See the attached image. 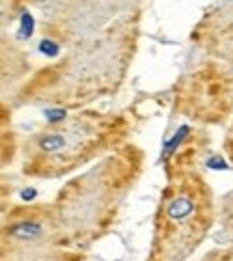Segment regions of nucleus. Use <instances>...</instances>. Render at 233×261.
Segmentation results:
<instances>
[{"instance_id": "6", "label": "nucleus", "mask_w": 233, "mask_h": 261, "mask_svg": "<svg viewBox=\"0 0 233 261\" xmlns=\"http://www.w3.org/2000/svg\"><path fill=\"white\" fill-rule=\"evenodd\" d=\"M39 50L43 54H48V56H56V54H58V46L54 41H50V39H43L39 43Z\"/></svg>"}, {"instance_id": "4", "label": "nucleus", "mask_w": 233, "mask_h": 261, "mask_svg": "<svg viewBox=\"0 0 233 261\" xmlns=\"http://www.w3.org/2000/svg\"><path fill=\"white\" fill-rule=\"evenodd\" d=\"M186 134H188V128H180V130H177V134L173 136V138L169 140V145H166V149H164V156H169L171 151H173V149H175L177 145L181 143V138H183V136H186Z\"/></svg>"}, {"instance_id": "1", "label": "nucleus", "mask_w": 233, "mask_h": 261, "mask_svg": "<svg viewBox=\"0 0 233 261\" xmlns=\"http://www.w3.org/2000/svg\"><path fill=\"white\" fill-rule=\"evenodd\" d=\"M164 214L169 220H183V218H190L194 214V201L188 197V194H180L173 201H169L164 208Z\"/></svg>"}, {"instance_id": "2", "label": "nucleus", "mask_w": 233, "mask_h": 261, "mask_svg": "<svg viewBox=\"0 0 233 261\" xmlns=\"http://www.w3.org/2000/svg\"><path fill=\"white\" fill-rule=\"evenodd\" d=\"M67 145H69V136L65 132L46 134V136H41V140H39V147L43 151H48V154H56V151L65 149Z\"/></svg>"}, {"instance_id": "8", "label": "nucleus", "mask_w": 233, "mask_h": 261, "mask_svg": "<svg viewBox=\"0 0 233 261\" xmlns=\"http://www.w3.org/2000/svg\"><path fill=\"white\" fill-rule=\"evenodd\" d=\"M37 197V192H35V190H24V192H22V199H26V201H30V199H35Z\"/></svg>"}, {"instance_id": "7", "label": "nucleus", "mask_w": 233, "mask_h": 261, "mask_svg": "<svg viewBox=\"0 0 233 261\" xmlns=\"http://www.w3.org/2000/svg\"><path fill=\"white\" fill-rule=\"evenodd\" d=\"M46 119H48L50 123L63 121V119H65V110H46Z\"/></svg>"}, {"instance_id": "9", "label": "nucleus", "mask_w": 233, "mask_h": 261, "mask_svg": "<svg viewBox=\"0 0 233 261\" xmlns=\"http://www.w3.org/2000/svg\"><path fill=\"white\" fill-rule=\"evenodd\" d=\"M207 164H209V166H212V168H227V164H225V162H223V160H209V162H207Z\"/></svg>"}, {"instance_id": "5", "label": "nucleus", "mask_w": 233, "mask_h": 261, "mask_svg": "<svg viewBox=\"0 0 233 261\" xmlns=\"http://www.w3.org/2000/svg\"><path fill=\"white\" fill-rule=\"evenodd\" d=\"M32 35V18L28 13L22 15V28H20V37L22 39H26V37Z\"/></svg>"}, {"instance_id": "3", "label": "nucleus", "mask_w": 233, "mask_h": 261, "mask_svg": "<svg viewBox=\"0 0 233 261\" xmlns=\"http://www.w3.org/2000/svg\"><path fill=\"white\" fill-rule=\"evenodd\" d=\"M9 233L13 237H20V240H35V237H39L43 233V229L37 222H20V225L11 227Z\"/></svg>"}]
</instances>
